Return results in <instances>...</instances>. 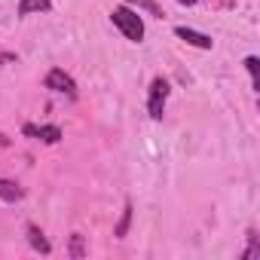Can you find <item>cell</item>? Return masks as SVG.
<instances>
[{
	"instance_id": "cell-1",
	"label": "cell",
	"mask_w": 260,
	"mask_h": 260,
	"mask_svg": "<svg viewBox=\"0 0 260 260\" xmlns=\"http://www.w3.org/2000/svg\"><path fill=\"white\" fill-rule=\"evenodd\" d=\"M110 22L119 28V34H122L125 40H132V43H141V40H144V22H141V16H138L135 10L116 7V10L110 13Z\"/></svg>"
},
{
	"instance_id": "cell-2",
	"label": "cell",
	"mask_w": 260,
	"mask_h": 260,
	"mask_svg": "<svg viewBox=\"0 0 260 260\" xmlns=\"http://www.w3.org/2000/svg\"><path fill=\"white\" fill-rule=\"evenodd\" d=\"M166 101H169V83H166L162 77H153L150 92H147V110H150L153 119H162V113H166Z\"/></svg>"
},
{
	"instance_id": "cell-3",
	"label": "cell",
	"mask_w": 260,
	"mask_h": 260,
	"mask_svg": "<svg viewBox=\"0 0 260 260\" xmlns=\"http://www.w3.org/2000/svg\"><path fill=\"white\" fill-rule=\"evenodd\" d=\"M46 89H52V92H58V95H68V98H77V83H74V77L64 74L61 68H52V71L46 74Z\"/></svg>"
},
{
	"instance_id": "cell-4",
	"label": "cell",
	"mask_w": 260,
	"mask_h": 260,
	"mask_svg": "<svg viewBox=\"0 0 260 260\" xmlns=\"http://www.w3.org/2000/svg\"><path fill=\"white\" fill-rule=\"evenodd\" d=\"M22 132L34 141H43V144H58L61 141V128L58 125H34V122H25Z\"/></svg>"
},
{
	"instance_id": "cell-5",
	"label": "cell",
	"mask_w": 260,
	"mask_h": 260,
	"mask_svg": "<svg viewBox=\"0 0 260 260\" xmlns=\"http://www.w3.org/2000/svg\"><path fill=\"white\" fill-rule=\"evenodd\" d=\"M175 37H181L184 43H190V46H196V49H211V46H214V40H211L208 34L193 31V28H184V25H178V28H175Z\"/></svg>"
},
{
	"instance_id": "cell-6",
	"label": "cell",
	"mask_w": 260,
	"mask_h": 260,
	"mask_svg": "<svg viewBox=\"0 0 260 260\" xmlns=\"http://www.w3.org/2000/svg\"><path fill=\"white\" fill-rule=\"evenodd\" d=\"M25 233H28V245H31L37 254H43V257H49V254H52V245H49V239L43 236V230H40L37 223H28V226H25Z\"/></svg>"
},
{
	"instance_id": "cell-7",
	"label": "cell",
	"mask_w": 260,
	"mask_h": 260,
	"mask_svg": "<svg viewBox=\"0 0 260 260\" xmlns=\"http://www.w3.org/2000/svg\"><path fill=\"white\" fill-rule=\"evenodd\" d=\"M0 199L4 202H22L25 199V187H19L10 178H0Z\"/></svg>"
},
{
	"instance_id": "cell-8",
	"label": "cell",
	"mask_w": 260,
	"mask_h": 260,
	"mask_svg": "<svg viewBox=\"0 0 260 260\" xmlns=\"http://www.w3.org/2000/svg\"><path fill=\"white\" fill-rule=\"evenodd\" d=\"M49 0H19V16H34V13H49Z\"/></svg>"
},
{
	"instance_id": "cell-9",
	"label": "cell",
	"mask_w": 260,
	"mask_h": 260,
	"mask_svg": "<svg viewBox=\"0 0 260 260\" xmlns=\"http://www.w3.org/2000/svg\"><path fill=\"white\" fill-rule=\"evenodd\" d=\"M128 223H132V205L125 202V208H122V217H119V223H116L113 236H116V239H125V233H128Z\"/></svg>"
},
{
	"instance_id": "cell-10",
	"label": "cell",
	"mask_w": 260,
	"mask_h": 260,
	"mask_svg": "<svg viewBox=\"0 0 260 260\" xmlns=\"http://www.w3.org/2000/svg\"><path fill=\"white\" fill-rule=\"evenodd\" d=\"M257 257H260V236L248 230V251L242 254V260H257Z\"/></svg>"
},
{
	"instance_id": "cell-11",
	"label": "cell",
	"mask_w": 260,
	"mask_h": 260,
	"mask_svg": "<svg viewBox=\"0 0 260 260\" xmlns=\"http://www.w3.org/2000/svg\"><path fill=\"white\" fill-rule=\"evenodd\" d=\"M245 68H248L251 83H254V89H257V86H260V61H257V55H248V58H245Z\"/></svg>"
},
{
	"instance_id": "cell-12",
	"label": "cell",
	"mask_w": 260,
	"mask_h": 260,
	"mask_svg": "<svg viewBox=\"0 0 260 260\" xmlns=\"http://www.w3.org/2000/svg\"><path fill=\"white\" fill-rule=\"evenodd\" d=\"M71 257H74V260L86 257V242H83V236H80V233H74V236H71Z\"/></svg>"
},
{
	"instance_id": "cell-13",
	"label": "cell",
	"mask_w": 260,
	"mask_h": 260,
	"mask_svg": "<svg viewBox=\"0 0 260 260\" xmlns=\"http://www.w3.org/2000/svg\"><path fill=\"white\" fill-rule=\"evenodd\" d=\"M0 147H10V138H7L4 132H0Z\"/></svg>"
},
{
	"instance_id": "cell-14",
	"label": "cell",
	"mask_w": 260,
	"mask_h": 260,
	"mask_svg": "<svg viewBox=\"0 0 260 260\" xmlns=\"http://www.w3.org/2000/svg\"><path fill=\"white\" fill-rule=\"evenodd\" d=\"M178 4H181V7H193V4H196V0H178Z\"/></svg>"
}]
</instances>
